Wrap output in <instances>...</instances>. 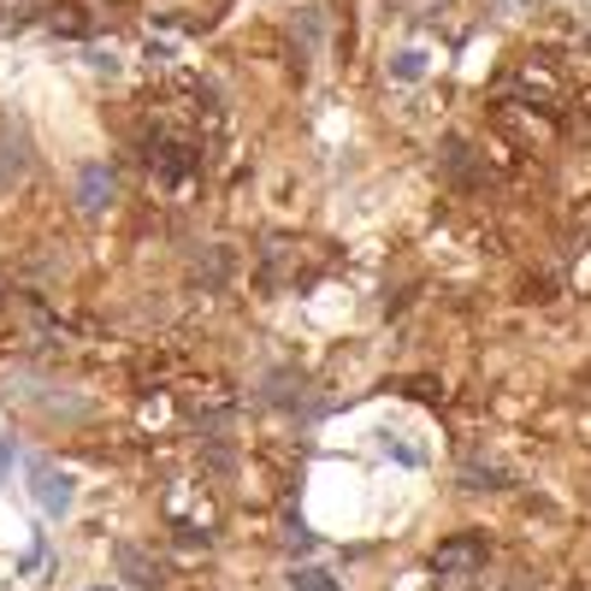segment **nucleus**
<instances>
[{
    "mask_svg": "<svg viewBox=\"0 0 591 591\" xmlns=\"http://www.w3.org/2000/svg\"><path fill=\"white\" fill-rule=\"evenodd\" d=\"M438 580H474V573L485 568V538H474V532H462V538H444L438 550H432V562H426Z\"/></svg>",
    "mask_w": 591,
    "mask_h": 591,
    "instance_id": "obj_2",
    "label": "nucleus"
},
{
    "mask_svg": "<svg viewBox=\"0 0 591 591\" xmlns=\"http://www.w3.org/2000/svg\"><path fill=\"white\" fill-rule=\"evenodd\" d=\"M391 77H396V83H421V77H426V54H421V48L396 54V60H391Z\"/></svg>",
    "mask_w": 591,
    "mask_h": 591,
    "instance_id": "obj_6",
    "label": "nucleus"
},
{
    "mask_svg": "<svg viewBox=\"0 0 591 591\" xmlns=\"http://www.w3.org/2000/svg\"><path fill=\"white\" fill-rule=\"evenodd\" d=\"M497 7H502V12H509V19H520V12H532V7H538V0H497Z\"/></svg>",
    "mask_w": 591,
    "mask_h": 591,
    "instance_id": "obj_10",
    "label": "nucleus"
},
{
    "mask_svg": "<svg viewBox=\"0 0 591 591\" xmlns=\"http://www.w3.org/2000/svg\"><path fill=\"white\" fill-rule=\"evenodd\" d=\"M462 485H467V491H497V467H467V474H462Z\"/></svg>",
    "mask_w": 591,
    "mask_h": 591,
    "instance_id": "obj_8",
    "label": "nucleus"
},
{
    "mask_svg": "<svg viewBox=\"0 0 591 591\" xmlns=\"http://www.w3.org/2000/svg\"><path fill=\"white\" fill-rule=\"evenodd\" d=\"M24 172H30L24 131H19V125H0V196H7L12 184H24Z\"/></svg>",
    "mask_w": 591,
    "mask_h": 591,
    "instance_id": "obj_5",
    "label": "nucleus"
},
{
    "mask_svg": "<svg viewBox=\"0 0 591 591\" xmlns=\"http://www.w3.org/2000/svg\"><path fill=\"white\" fill-rule=\"evenodd\" d=\"M296 591H338V580L325 568H302V573H296Z\"/></svg>",
    "mask_w": 591,
    "mask_h": 591,
    "instance_id": "obj_7",
    "label": "nucleus"
},
{
    "mask_svg": "<svg viewBox=\"0 0 591 591\" xmlns=\"http://www.w3.org/2000/svg\"><path fill=\"white\" fill-rule=\"evenodd\" d=\"M0 296H7V290H0Z\"/></svg>",
    "mask_w": 591,
    "mask_h": 591,
    "instance_id": "obj_12",
    "label": "nucleus"
},
{
    "mask_svg": "<svg viewBox=\"0 0 591 591\" xmlns=\"http://www.w3.org/2000/svg\"><path fill=\"white\" fill-rule=\"evenodd\" d=\"M72 201H77V214L83 219H95V214H107V201H113V166H101L90 160L77 172V189H72Z\"/></svg>",
    "mask_w": 591,
    "mask_h": 591,
    "instance_id": "obj_4",
    "label": "nucleus"
},
{
    "mask_svg": "<svg viewBox=\"0 0 591 591\" xmlns=\"http://www.w3.org/2000/svg\"><path fill=\"white\" fill-rule=\"evenodd\" d=\"M30 497H37V509H42L48 520H65V515H72V502H77V485H72L65 467L37 462V467H30Z\"/></svg>",
    "mask_w": 591,
    "mask_h": 591,
    "instance_id": "obj_1",
    "label": "nucleus"
},
{
    "mask_svg": "<svg viewBox=\"0 0 591 591\" xmlns=\"http://www.w3.org/2000/svg\"><path fill=\"white\" fill-rule=\"evenodd\" d=\"M95 591H107V585H95Z\"/></svg>",
    "mask_w": 591,
    "mask_h": 591,
    "instance_id": "obj_11",
    "label": "nucleus"
},
{
    "mask_svg": "<svg viewBox=\"0 0 591 591\" xmlns=\"http://www.w3.org/2000/svg\"><path fill=\"white\" fill-rule=\"evenodd\" d=\"M12 456H19V444H12V438H0V479H7V467H12Z\"/></svg>",
    "mask_w": 591,
    "mask_h": 591,
    "instance_id": "obj_9",
    "label": "nucleus"
},
{
    "mask_svg": "<svg viewBox=\"0 0 591 591\" xmlns=\"http://www.w3.org/2000/svg\"><path fill=\"white\" fill-rule=\"evenodd\" d=\"M113 568H118V580L136 585V591H160L166 585V568L154 562L143 545H131V538H118V545H113Z\"/></svg>",
    "mask_w": 591,
    "mask_h": 591,
    "instance_id": "obj_3",
    "label": "nucleus"
}]
</instances>
